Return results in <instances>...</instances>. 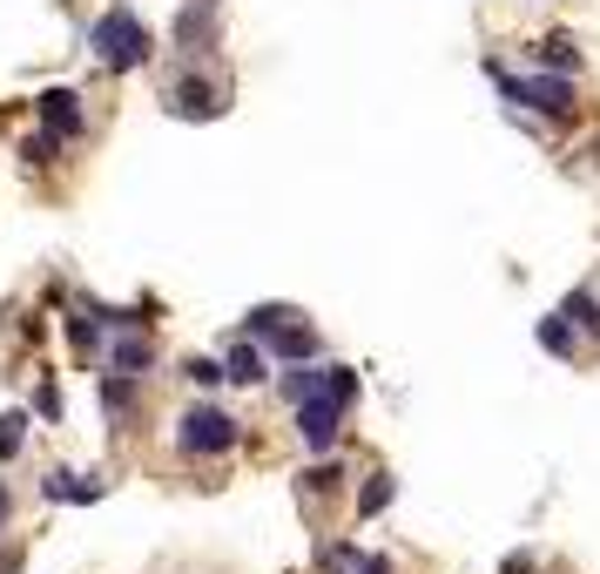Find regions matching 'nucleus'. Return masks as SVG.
Instances as JSON below:
<instances>
[{"label":"nucleus","instance_id":"8","mask_svg":"<svg viewBox=\"0 0 600 574\" xmlns=\"http://www.w3.org/2000/svg\"><path fill=\"white\" fill-rule=\"evenodd\" d=\"M55 501H102V487H89V480H74V473H55V480H42Z\"/></svg>","mask_w":600,"mask_h":574},{"label":"nucleus","instance_id":"10","mask_svg":"<svg viewBox=\"0 0 600 574\" xmlns=\"http://www.w3.org/2000/svg\"><path fill=\"white\" fill-rule=\"evenodd\" d=\"M540 55H546L560 74H574V68H580V55H574V42H567V34H546V48H540Z\"/></svg>","mask_w":600,"mask_h":574},{"label":"nucleus","instance_id":"19","mask_svg":"<svg viewBox=\"0 0 600 574\" xmlns=\"http://www.w3.org/2000/svg\"><path fill=\"white\" fill-rule=\"evenodd\" d=\"M357 574H391V561H357Z\"/></svg>","mask_w":600,"mask_h":574},{"label":"nucleus","instance_id":"4","mask_svg":"<svg viewBox=\"0 0 600 574\" xmlns=\"http://www.w3.org/2000/svg\"><path fill=\"white\" fill-rule=\"evenodd\" d=\"M499 89H506L513 102H533V108H546V115H567V108H574L567 74H540V82H513V74H499Z\"/></svg>","mask_w":600,"mask_h":574},{"label":"nucleus","instance_id":"13","mask_svg":"<svg viewBox=\"0 0 600 574\" xmlns=\"http://www.w3.org/2000/svg\"><path fill=\"white\" fill-rule=\"evenodd\" d=\"M385 507H391V480H372L365 493H357V514H365V520H372V514H385Z\"/></svg>","mask_w":600,"mask_h":574},{"label":"nucleus","instance_id":"18","mask_svg":"<svg viewBox=\"0 0 600 574\" xmlns=\"http://www.w3.org/2000/svg\"><path fill=\"white\" fill-rule=\"evenodd\" d=\"M102 399H108V412H129V386H115V378L102 386Z\"/></svg>","mask_w":600,"mask_h":574},{"label":"nucleus","instance_id":"7","mask_svg":"<svg viewBox=\"0 0 600 574\" xmlns=\"http://www.w3.org/2000/svg\"><path fill=\"white\" fill-rule=\"evenodd\" d=\"M230 378H244V386H257V378H263V344L257 338H244V344H236V352H230V365H223Z\"/></svg>","mask_w":600,"mask_h":574},{"label":"nucleus","instance_id":"12","mask_svg":"<svg viewBox=\"0 0 600 574\" xmlns=\"http://www.w3.org/2000/svg\"><path fill=\"white\" fill-rule=\"evenodd\" d=\"M21 440H27V419H21V412H8V419H0V459H14V453H21Z\"/></svg>","mask_w":600,"mask_h":574},{"label":"nucleus","instance_id":"5","mask_svg":"<svg viewBox=\"0 0 600 574\" xmlns=\"http://www.w3.org/2000/svg\"><path fill=\"white\" fill-rule=\"evenodd\" d=\"M42 122H48L55 136H82V108H74L68 89H48V95H42Z\"/></svg>","mask_w":600,"mask_h":574},{"label":"nucleus","instance_id":"17","mask_svg":"<svg viewBox=\"0 0 600 574\" xmlns=\"http://www.w3.org/2000/svg\"><path fill=\"white\" fill-rule=\"evenodd\" d=\"M189 378H196V386H223V378H230V372H223L216 359H196V365H189Z\"/></svg>","mask_w":600,"mask_h":574},{"label":"nucleus","instance_id":"2","mask_svg":"<svg viewBox=\"0 0 600 574\" xmlns=\"http://www.w3.org/2000/svg\"><path fill=\"white\" fill-rule=\"evenodd\" d=\"M183 453H230L236 446V419L230 412H216V406H196L189 419H183Z\"/></svg>","mask_w":600,"mask_h":574},{"label":"nucleus","instance_id":"11","mask_svg":"<svg viewBox=\"0 0 600 574\" xmlns=\"http://www.w3.org/2000/svg\"><path fill=\"white\" fill-rule=\"evenodd\" d=\"M155 352H149V344L142 338H122V344H115V372H142Z\"/></svg>","mask_w":600,"mask_h":574},{"label":"nucleus","instance_id":"16","mask_svg":"<svg viewBox=\"0 0 600 574\" xmlns=\"http://www.w3.org/2000/svg\"><path fill=\"white\" fill-rule=\"evenodd\" d=\"M567 318L587 325V331H600V304H593V297H574V304H567Z\"/></svg>","mask_w":600,"mask_h":574},{"label":"nucleus","instance_id":"6","mask_svg":"<svg viewBox=\"0 0 600 574\" xmlns=\"http://www.w3.org/2000/svg\"><path fill=\"white\" fill-rule=\"evenodd\" d=\"M270 352H277V359H317V338H310V325L291 318V325L270 331Z\"/></svg>","mask_w":600,"mask_h":574},{"label":"nucleus","instance_id":"1","mask_svg":"<svg viewBox=\"0 0 600 574\" xmlns=\"http://www.w3.org/2000/svg\"><path fill=\"white\" fill-rule=\"evenodd\" d=\"M95 61H108V68H142L149 61V34L129 8H108L95 21Z\"/></svg>","mask_w":600,"mask_h":574},{"label":"nucleus","instance_id":"3","mask_svg":"<svg viewBox=\"0 0 600 574\" xmlns=\"http://www.w3.org/2000/svg\"><path fill=\"white\" fill-rule=\"evenodd\" d=\"M338 426H344V406H338L331 393L297 399V433H304V446H310V453H325V446L338 440Z\"/></svg>","mask_w":600,"mask_h":574},{"label":"nucleus","instance_id":"9","mask_svg":"<svg viewBox=\"0 0 600 574\" xmlns=\"http://www.w3.org/2000/svg\"><path fill=\"white\" fill-rule=\"evenodd\" d=\"M176 115H216V89H203V82H189V89L176 95Z\"/></svg>","mask_w":600,"mask_h":574},{"label":"nucleus","instance_id":"14","mask_svg":"<svg viewBox=\"0 0 600 574\" xmlns=\"http://www.w3.org/2000/svg\"><path fill=\"white\" fill-rule=\"evenodd\" d=\"M540 344H546V352H574V331L560 325V318H546V325H540Z\"/></svg>","mask_w":600,"mask_h":574},{"label":"nucleus","instance_id":"20","mask_svg":"<svg viewBox=\"0 0 600 574\" xmlns=\"http://www.w3.org/2000/svg\"><path fill=\"white\" fill-rule=\"evenodd\" d=\"M0 514H8V493H0Z\"/></svg>","mask_w":600,"mask_h":574},{"label":"nucleus","instance_id":"15","mask_svg":"<svg viewBox=\"0 0 600 574\" xmlns=\"http://www.w3.org/2000/svg\"><path fill=\"white\" fill-rule=\"evenodd\" d=\"M325 393H331L338 406H351V399H357V378H351V372H325Z\"/></svg>","mask_w":600,"mask_h":574}]
</instances>
